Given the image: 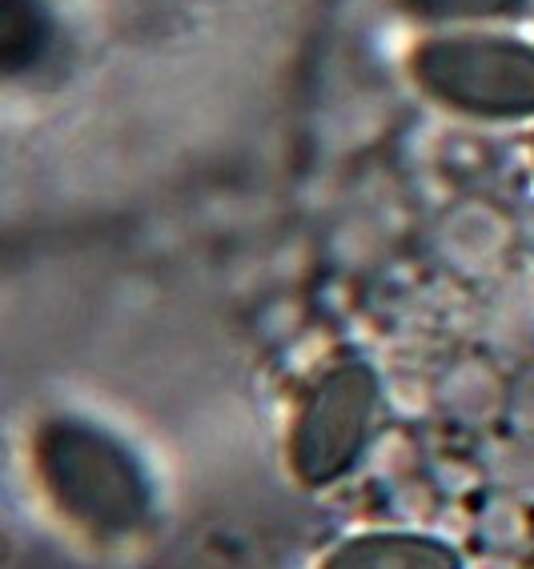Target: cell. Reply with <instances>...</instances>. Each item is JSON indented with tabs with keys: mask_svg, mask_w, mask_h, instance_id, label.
<instances>
[{
	"mask_svg": "<svg viewBox=\"0 0 534 569\" xmlns=\"http://www.w3.org/2000/svg\"><path fill=\"white\" fill-rule=\"evenodd\" d=\"M37 469L65 518L93 533H129L149 513V481L113 433L57 417L37 433Z\"/></svg>",
	"mask_w": 534,
	"mask_h": 569,
	"instance_id": "obj_1",
	"label": "cell"
},
{
	"mask_svg": "<svg viewBox=\"0 0 534 569\" xmlns=\"http://www.w3.org/2000/svg\"><path fill=\"white\" fill-rule=\"evenodd\" d=\"M434 104L474 121H534V44L498 32H438L411 52Z\"/></svg>",
	"mask_w": 534,
	"mask_h": 569,
	"instance_id": "obj_2",
	"label": "cell"
},
{
	"mask_svg": "<svg viewBox=\"0 0 534 569\" xmlns=\"http://www.w3.org/2000/svg\"><path fill=\"white\" fill-rule=\"evenodd\" d=\"M378 397V373L366 361H338L314 381L289 438V469L301 486L326 489L358 466Z\"/></svg>",
	"mask_w": 534,
	"mask_h": 569,
	"instance_id": "obj_3",
	"label": "cell"
},
{
	"mask_svg": "<svg viewBox=\"0 0 534 569\" xmlns=\"http://www.w3.org/2000/svg\"><path fill=\"white\" fill-rule=\"evenodd\" d=\"M322 569H463V558L426 533H362L342 541Z\"/></svg>",
	"mask_w": 534,
	"mask_h": 569,
	"instance_id": "obj_4",
	"label": "cell"
},
{
	"mask_svg": "<svg viewBox=\"0 0 534 569\" xmlns=\"http://www.w3.org/2000/svg\"><path fill=\"white\" fill-rule=\"evenodd\" d=\"M411 21L418 24H486V21H511L526 12L531 0H394Z\"/></svg>",
	"mask_w": 534,
	"mask_h": 569,
	"instance_id": "obj_5",
	"label": "cell"
},
{
	"mask_svg": "<svg viewBox=\"0 0 534 569\" xmlns=\"http://www.w3.org/2000/svg\"><path fill=\"white\" fill-rule=\"evenodd\" d=\"M44 37L49 32H44L37 4H29V0H4V12H0V57H4V69H29L41 57Z\"/></svg>",
	"mask_w": 534,
	"mask_h": 569,
	"instance_id": "obj_6",
	"label": "cell"
},
{
	"mask_svg": "<svg viewBox=\"0 0 534 569\" xmlns=\"http://www.w3.org/2000/svg\"><path fill=\"white\" fill-rule=\"evenodd\" d=\"M478 533H483L486 541H494L498 549H506L511 541H518L523 538V518H518V509H511V506H498L486 513L483 521H478Z\"/></svg>",
	"mask_w": 534,
	"mask_h": 569,
	"instance_id": "obj_7",
	"label": "cell"
},
{
	"mask_svg": "<svg viewBox=\"0 0 534 569\" xmlns=\"http://www.w3.org/2000/svg\"><path fill=\"white\" fill-rule=\"evenodd\" d=\"M531 149H534V141H531Z\"/></svg>",
	"mask_w": 534,
	"mask_h": 569,
	"instance_id": "obj_8",
	"label": "cell"
}]
</instances>
